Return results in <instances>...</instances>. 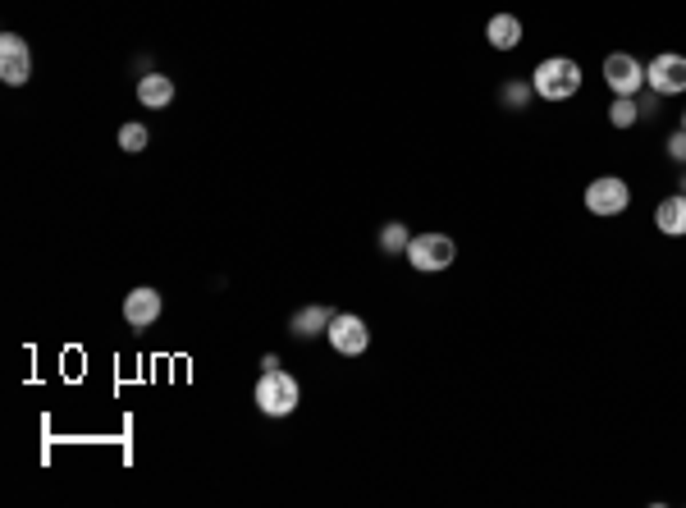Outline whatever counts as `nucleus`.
I'll use <instances>...</instances> for the list:
<instances>
[{"label":"nucleus","mask_w":686,"mask_h":508,"mask_svg":"<svg viewBox=\"0 0 686 508\" xmlns=\"http://www.w3.org/2000/svg\"><path fill=\"white\" fill-rule=\"evenodd\" d=\"M161 293L151 289V284H138V289L124 298V321L133 325V330H147V325L161 321Z\"/></svg>","instance_id":"1a4fd4ad"},{"label":"nucleus","mask_w":686,"mask_h":508,"mask_svg":"<svg viewBox=\"0 0 686 508\" xmlns=\"http://www.w3.org/2000/svg\"><path fill=\"white\" fill-rule=\"evenodd\" d=\"M252 399H257V408L266 412V417H293V412H298V403H302V390H298V380H293L284 367H270V371H261Z\"/></svg>","instance_id":"f03ea898"},{"label":"nucleus","mask_w":686,"mask_h":508,"mask_svg":"<svg viewBox=\"0 0 686 508\" xmlns=\"http://www.w3.org/2000/svg\"><path fill=\"white\" fill-rule=\"evenodd\" d=\"M147 142H151V133L142 129V124H124V129H119V152L138 156V152H147Z\"/></svg>","instance_id":"f3484780"},{"label":"nucleus","mask_w":686,"mask_h":508,"mask_svg":"<svg viewBox=\"0 0 686 508\" xmlns=\"http://www.w3.org/2000/svg\"><path fill=\"white\" fill-rule=\"evenodd\" d=\"M0 78L10 87H23L33 78V51L19 33H0Z\"/></svg>","instance_id":"6e6552de"},{"label":"nucleus","mask_w":686,"mask_h":508,"mask_svg":"<svg viewBox=\"0 0 686 508\" xmlns=\"http://www.w3.org/2000/svg\"><path fill=\"white\" fill-rule=\"evenodd\" d=\"M380 252H385V257H403V252H408V243H412V229L403 225V220H389L385 229H380Z\"/></svg>","instance_id":"4468645a"},{"label":"nucleus","mask_w":686,"mask_h":508,"mask_svg":"<svg viewBox=\"0 0 686 508\" xmlns=\"http://www.w3.org/2000/svg\"><path fill=\"white\" fill-rule=\"evenodd\" d=\"M677 193H686V174H682V179H677Z\"/></svg>","instance_id":"6ab92c4d"},{"label":"nucleus","mask_w":686,"mask_h":508,"mask_svg":"<svg viewBox=\"0 0 686 508\" xmlns=\"http://www.w3.org/2000/svg\"><path fill=\"white\" fill-rule=\"evenodd\" d=\"M632 206V184L627 179H618V174H600V179H590L586 184V211L590 216H622Z\"/></svg>","instance_id":"20e7f679"},{"label":"nucleus","mask_w":686,"mask_h":508,"mask_svg":"<svg viewBox=\"0 0 686 508\" xmlns=\"http://www.w3.org/2000/svg\"><path fill=\"white\" fill-rule=\"evenodd\" d=\"M325 339H330V348L339 357H362L366 348H371V325H366L357 312H334Z\"/></svg>","instance_id":"39448f33"},{"label":"nucleus","mask_w":686,"mask_h":508,"mask_svg":"<svg viewBox=\"0 0 686 508\" xmlns=\"http://www.w3.org/2000/svg\"><path fill=\"white\" fill-rule=\"evenodd\" d=\"M330 321H334V312L330 307H321V303H311V307H302L298 316H293V335L298 339H316V335H325V330H330Z\"/></svg>","instance_id":"ddd939ff"},{"label":"nucleus","mask_w":686,"mask_h":508,"mask_svg":"<svg viewBox=\"0 0 686 508\" xmlns=\"http://www.w3.org/2000/svg\"><path fill=\"white\" fill-rule=\"evenodd\" d=\"M654 225L668 238H686V193H668L664 202L654 206Z\"/></svg>","instance_id":"9d476101"},{"label":"nucleus","mask_w":686,"mask_h":508,"mask_svg":"<svg viewBox=\"0 0 686 508\" xmlns=\"http://www.w3.org/2000/svg\"><path fill=\"white\" fill-rule=\"evenodd\" d=\"M604 83H609L613 97H641L645 92V65L627 51L604 55Z\"/></svg>","instance_id":"0eeeda50"},{"label":"nucleus","mask_w":686,"mask_h":508,"mask_svg":"<svg viewBox=\"0 0 686 508\" xmlns=\"http://www.w3.org/2000/svg\"><path fill=\"white\" fill-rule=\"evenodd\" d=\"M636 119H641V101L636 97H613L609 101V124L613 129H636Z\"/></svg>","instance_id":"dca6fc26"},{"label":"nucleus","mask_w":686,"mask_h":508,"mask_svg":"<svg viewBox=\"0 0 686 508\" xmlns=\"http://www.w3.org/2000/svg\"><path fill=\"white\" fill-rule=\"evenodd\" d=\"M645 87L659 92V97H682L686 92V55L659 51L650 65H645Z\"/></svg>","instance_id":"423d86ee"},{"label":"nucleus","mask_w":686,"mask_h":508,"mask_svg":"<svg viewBox=\"0 0 686 508\" xmlns=\"http://www.w3.org/2000/svg\"><path fill=\"white\" fill-rule=\"evenodd\" d=\"M485 42H490L494 51H517V46H522V19H517V14H494V19L485 23Z\"/></svg>","instance_id":"9b49d317"},{"label":"nucleus","mask_w":686,"mask_h":508,"mask_svg":"<svg viewBox=\"0 0 686 508\" xmlns=\"http://www.w3.org/2000/svg\"><path fill=\"white\" fill-rule=\"evenodd\" d=\"M403 257L412 261V271L440 275V271H449L453 261H458V243H453L449 234H412V243H408V252H403Z\"/></svg>","instance_id":"7ed1b4c3"},{"label":"nucleus","mask_w":686,"mask_h":508,"mask_svg":"<svg viewBox=\"0 0 686 508\" xmlns=\"http://www.w3.org/2000/svg\"><path fill=\"white\" fill-rule=\"evenodd\" d=\"M668 161L686 165V129H677L673 138H668Z\"/></svg>","instance_id":"a211bd4d"},{"label":"nucleus","mask_w":686,"mask_h":508,"mask_svg":"<svg viewBox=\"0 0 686 508\" xmlns=\"http://www.w3.org/2000/svg\"><path fill=\"white\" fill-rule=\"evenodd\" d=\"M531 97H536L531 78H508V83L499 87V101H504L508 110H526V106H531Z\"/></svg>","instance_id":"2eb2a0df"},{"label":"nucleus","mask_w":686,"mask_h":508,"mask_svg":"<svg viewBox=\"0 0 686 508\" xmlns=\"http://www.w3.org/2000/svg\"><path fill=\"white\" fill-rule=\"evenodd\" d=\"M682 129H686V110H682Z\"/></svg>","instance_id":"aec40b11"},{"label":"nucleus","mask_w":686,"mask_h":508,"mask_svg":"<svg viewBox=\"0 0 686 508\" xmlns=\"http://www.w3.org/2000/svg\"><path fill=\"white\" fill-rule=\"evenodd\" d=\"M138 101L147 110H165L174 101V78L170 74H142L138 78Z\"/></svg>","instance_id":"f8f14e48"},{"label":"nucleus","mask_w":686,"mask_h":508,"mask_svg":"<svg viewBox=\"0 0 686 508\" xmlns=\"http://www.w3.org/2000/svg\"><path fill=\"white\" fill-rule=\"evenodd\" d=\"M531 87L540 101H572L581 92V65L568 55H549L531 69Z\"/></svg>","instance_id":"f257e3e1"}]
</instances>
